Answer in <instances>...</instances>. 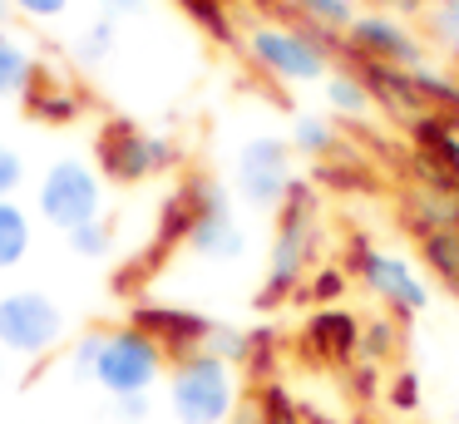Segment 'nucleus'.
I'll list each match as a JSON object with an SVG mask.
<instances>
[{"instance_id":"obj_1","label":"nucleus","mask_w":459,"mask_h":424,"mask_svg":"<svg viewBox=\"0 0 459 424\" xmlns=\"http://www.w3.org/2000/svg\"><path fill=\"white\" fill-rule=\"evenodd\" d=\"M321 203L316 187L307 177H291L287 197L277 207V237H272V262H267V281L257 291V311H277L281 301L301 291V276L311 272L321 247Z\"/></svg>"},{"instance_id":"obj_2","label":"nucleus","mask_w":459,"mask_h":424,"mask_svg":"<svg viewBox=\"0 0 459 424\" xmlns=\"http://www.w3.org/2000/svg\"><path fill=\"white\" fill-rule=\"evenodd\" d=\"M242 49L277 84H316V79L331 74V55H346V35H311L301 25L257 20L242 35Z\"/></svg>"},{"instance_id":"obj_3","label":"nucleus","mask_w":459,"mask_h":424,"mask_svg":"<svg viewBox=\"0 0 459 424\" xmlns=\"http://www.w3.org/2000/svg\"><path fill=\"white\" fill-rule=\"evenodd\" d=\"M242 404L238 370L208 350L169 360V410L178 424H228Z\"/></svg>"},{"instance_id":"obj_4","label":"nucleus","mask_w":459,"mask_h":424,"mask_svg":"<svg viewBox=\"0 0 459 424\" xmlns=\"http://www.w3.org/2000/svg\"><path fill=\"white\" fill-rule=\"evenodd\" d=\"M163 375H169V355H163V345L153 341V335H143L139 325H114V331H104L94 385H100L109 400L149 394Z\"/></svg>"},{"instance_id":"obj_5","label":"nucleus","mask_w":459,"mask_h":424,"mask_svg":"<svg viewBox=\"0 0 459 424\" xmlns=\"http://www.w3.org/2000/svg\"><path fill=\"white\" fill-rule=\"evenodd\" d=\"M40 217L60 232H74V227L104 217V177L100 168H90L84 158H55L40 173Z\"/></svg>"},{"instance_id":"obj_6","label":"nucleus","mask_w":459,"mask_h":424,"mask_svg":"<svg viewBox=\"0 0 459 424\" xmlns=\"http://www.w3.org/2000/svg\"><path fill=\"white\" fill-rule=\"evenodd\" d=\"M178 158L183 153L173 138L143 134L139 124H124V118L104 124L100 134V177H109V183H149V177L178 168Z\"/></svg>"},{"instance_id":"obj_7","label":"nucleus","mask_w":459,"mask_h":424,"mask_svg":"<svg viewBox=\"0 0 459 424\" xmlns=\"http://www.w3.org/2000/svg\"><path fill=\"white\" fill-rule=\"evenodd\" d=\"M60 341H65V311L55 296L35 291V286L0 296V350L35 360V355L55 350Z\"/></svg>"},{"instance_id":"obj_8","label":"nucleus","mask_w":459,"mask_h":424,"mask_svg":"<svg viewBox=\"0 0 459 424\" xmlns=\"http://www.w3.org/2000/svg\"><path fill=\"white\" fill-rule=\"evenodd\" d=\"M193 197V227H188V247L203 262H238L247 252V232H242L238 212H232L228 187H218L212 177H193L183 183Z\"/></svg>"},{"instance_id":"obj_9","label":"nucleus","mask_w":459,"mask_h":424,"mask_svg":"<svg viewBox=\"0 0 459 424\" xmlns=\"http://www.w3.org/2000/svg\"><path fill=\"white\" fill-rule=\"evenodd\" d=\"M232 183H238V197L257 212H277L281 197L291 187V143L287 138H247L238 153V168H232Z\"/></svg>"},{"instance_id":"obj_10","label":"nucleus","mask_w":459,"mask_h":424,"mask_svg":"<svg viewBox=\"0 0 459 424\" xmlns=\"http://www.w3.org/2000/svg\"><path fill=\"white\" fill-rule=\"evenodd\" d=\"M360 281L370 286V296H376L380 306H385V316H395L400 325L405 321H415L420 311L429 306V286H425V276L415 272V266L405 262V256H395V252H370L366 262H360Z\"/></svg>"},{"instance_id":"obj_11","label":"nucleus","mask_w":459,"mask_h":424,"mask_svg":"<svg viewBox=\"0 0 459 424\" xmlns=\"http://www.w3.org/2000/svg\"><path fill=\"white\" fill-rule=\"evenodd\" d=\"M346 45H351V55L376 59V65H395V69L425 65L420 35L400 15H390V10H366V15H356V25L346 30Z\"/></svg>"},{"instance_id":"obj_12","label":"nucleus","mask_w":459,"mask_h":424,"mask_svg":"<svg viewBox=\"0 0 459 424\" xmlns=\"http://www.w3.org/2000/svg\"><path fill=\"white\" fill-rule=\"evenodd\" d=\"M297 350H301V360H316V365H356L360 360V316L346 311V306L311 311L297 335Z\"/></svg>"},{"instance_id":"obj_13","label":"nucleus","mask_w":459,"mask_h":424,"mask_svg":"<svg viewBox=\"0 0 459 424\" xmlns=\"http://www.w3.org/2000/svg\"><path fill=\"white\" fill-rule=\"evenodd\" d=\"M129 325H139L143 335H153L169 360H183V355L203 350V345H208V331H212V321L203 311H188V306H159V301L134 306Z\"/></svg>"},{"instance_id":"obj_14","label":"nucleus","mask_w":459,"mask_h":424,"mask_svg":"<svg viewBox=\"0 0 459 424\" xmlns=\"http://www.w3.org/2000/svg\"><path fill=\"white\" fill-rule=\"evenodd\" d=\"M346 59H351V74H356L360 84H366L370 104H380L385 114L405 118V124H415L420 114H429V108L420 104V94H415V79H410V69L376 65V59H360V55H351V45H346Z\"/></svg>"},{"instance_id":"obj_15","label":"nucleus","mask_w":459,"mask_h":424,"mask_svg":"<svg viewBox=\"0 0 459 424\" xmlns=\"http://www.w3.org/2000/svg\"><path fill=\"white\" fill-rule=\"evenodd\" d=\"M35 79H40L35 55L0 25V99H25L35 89Z\"/></svg>"},{"instance_id":"obj_16","label":"nucleus","mask_w":459,"mask_h":424,"mask_svg":"<svg viewBox=\"0 0 459 424\" xmlns=\"http://www.w3.org/2000/svg\"><path fill=\"white\" fill-rule=\"evenodd\" d=\"M291 25L311 30V35H346L356 25V5L351 0H287Z\"/></svg>"},{"instance_id":"obj_17","label":"nucleus","mask_w":459,"mask_h":424,"mask_svg":"<svg viewBox=\"0 0 459 424\" xmlns=\"http://www.w3.org/2000/svg\"><path fill=\"white\" fill-rule=\"evenodd\" d=\"M410 138H415L420 148H425L429 158H435L445 173H455L459 177V128H455V118H445V114H420L415 124H410Z\"/></svg>"},{"instance_id":"obj_18","label":"nucleus","mask_w":459,"mask_h":424,"mask_svg":"<svg viewBox=\"0 0 459 424\" xmlns=\"http://www.w3.org/2000/svg\"><path fill=\"white\" fill-rule=\"evenodd\" d=\"M30 242H35V222L15 197L0 203V272H11L30 256Z\"/></svg>"},{"instance_id":"obj_19","label":"nucleus","mask_w":459,"mask_h":424,"mask_svg":"<svg viewBox=\"0 0 459 424\" xmlns=\"http://www.w3.org/2000/svg\"><path fill=\"white\" fill-rule=\"evenodd\" d=\"M420 262H425V272H435L439 286H449L459 296V232L455 227H439V232L420 237Z\"/></svg>"},{"instance_id":"obj_20","label":"nucleus","mask_w":459,"mask_h":424,"mask_svg":"<svg viewBox=\"0 0 459 424\" xmlns=\"http://www.w3.org/2000/svg\"><path fill=\"white\" fill-rule=\"evenodd\" d=\"M415 79V94L429 114H445V118H459V74L449 69H429V65H415L410 69Z\"/></svg>"},{"instance_id":"obj_21","label":"nucleus","mask_w":459,"mask_h":424,"mask_svg":"<svg viewBox=\"0 0 459 424\" xmlns=\"http://www.w3.org/2000/svg\"><path fill=\"white\" fill-rule=\"evenodd\" d=\"M25 104H30V114L45 118V124H70V118L84 114V99L74 94L70 84H50V79H35V89L25 94Z\"/></svg>"},{"instance_id":"obj_22","label":"nucleus","mask_w":459,"mask_h":424,"mask_svg":"<svg viewBox=\"0 0 459 424\" xmlns=\"http://www.w3.org/2000/svg\"><path fill=\"white\" fill-rule=\"evenodd\" d=\"M400 350H405V325L395 316H370V321H360V360L385 365Z\"/></svg>"},{"instance_id":"obj_23","label":"nucleus","mask_w":459,"mask_h":424,"mask_svg":"<svg viewBox=\"0 0 459 424\" xmlns=\"http://www.w3.org/2000/svg\"><path fill=\"white\" fill-rule=\"evenodd\" d=\"M287 143H291V153L316 158V163H321V158L336 153L341 138H336V124H331V118H321V114H297V118H291V138H287Z\"/></svg>"},{"instance_id":"obj_24","label":"nucleus","mask_w":459,"mask_h":424,"mask_svg":"<svg viewBox=\"0 0 459 424\" xmlns=\"http://www.w3.org/2000/svg\"><path fill=\"white\" fill-rule=\"evenodd\" d=\"M321 84H326V104L336 108V114H346V118H366L370 114V94L351 69H331Z\"/></svg>"},{"instance_id":"obj_25","label":"nucleus","mask_w":459,"mask_h":424,"mask_svg":"<svg viewBox=\"0 0 459 424\" xmlns=\"http://www.w3.org/2000/svg\"><path fill=\"white\" fill-rule=\"evenodd\" d=\"M114 45H119V20L100 15L74 35V59H80V65H104V59L114 55Z\"/></svg>"},{"instance_id":"obj_26","label":"nucleus","mask_w":459,"mask_h":424,"mask_svg":"<svg viewBox=\"0 0 459 424\" xmlns=\"http://www.w3.org/2000/svg\"><path fill=\"white\" fill-rule=\"evenodd\" d=\"M100 350H104V331H84L70 341L65 350V375L74 385H94V370H100Z\"/></svg>"},{"instance_id":"obj_27","label":"nucleus","mask_w":459,"mask_h":424,"mask_svg":"<svg viewBox=\"0 0 459 424\" xmlns=\"http://www.w3.org/2000/svg\"><path fill=\"white\" fill-rule=\"evenodd\" d=\"M208 355H218V360H228L232 370H242L252 355V331H242V325H228V321H212L208 331V345H203Z\"/></svg>"},{"instance_id":"obj_28","label":"nucleus","mask_w":459,"mask_h":424,"mask_svg":"<svg viewBox=\"0 0 459 424\" xmlns=\"http://www.w3.org/2000/svg\"><path fill=\"white\" fill-rule=\"evenodd\" d=\"M65 242H70V252L84 256V262H104V256L114 252V222L94 217V222H84V227H74V232H65Z\"/></svg>"},{"instance_id":"obj_29","label":"nucleus","mask_w":459,"mask_h":424,"mask_svg":"<svg viewBox=\"0 0 459 424\" xmlns=\"http://www.w3.org/2000/svg\"><path fill=\"white\" fill-rule=\"evenodd\" d=\"M188 227H193V197H188V187H178L159 212V252L173 242H188Z\"/></svg>"},{"instance_id":"obj_30","label":"nucleus","mask_w":459,"mask_h":424,"mask_svg":"<svg viewBox=\"0 0 459 424\" xmlns=\"http://www.w3.org/2000/svg\"><path fill=\"white\" fill-rule=\"evenodd\" d=\"M183 10H188L193 20H198L203 30H208L212 39H222V45H238V25H232L228 15V0H178Z\"/></svg>"},{"instance_id":"obj_31","label":"nucleus","mask_w":459,"mask_h":424,"mask_svg":"<svg viewBox=\"0 0 459 424\" xmlns=\"http://www.w3.org/2000/svg\"><path fill=\"white\" fill-rule=\"evenodd\" d=\"M385 400H390V410L415 414V410H420V400H425V380H420V370H400L395 380L385 385Z\"/></svg>"},{"instance_id":"obj_32","label":"nucleus","mask_w":459,"mask_h":424,"mask_svg":"<svg viewBox=\"0 0 459 424\" xmlns=\"http://www.w3.org/2000/svg\"><path fill=\"white\" fill-rule=\"evenodd\" d=\"M307 296L321 301V306H336L341 296H346V272H341V266H321V272L307 281Z\"/></svg>"},{"instance_id":"obj_33","label":"nucleus","mask_w":459,"mask_h":424,"mask_svg":"<svg viewBox=\"0 0 459 424\" xmlns=\"http://www.w3.org/2000/svg\"><path fill=\"white\" fill-rule=\"evenodd\" d=\"M316 183H326V187H370L376 177H370L366 168H351V163H331V158H321Z\"/></svg>"},{"instance_id":"obj_34","label":"nucleus","mask_w":459,"mask_h":424,"mask_svg":"<svg viewBox=\"0 0 459 424\" xmlns=\"http://www.w3.org/2000/svg\"><path fill=\"white\" fill-rule=\"evenodd\" d=\"M21 183H25V158H21V148L0 143V203L21 193Z\"/></svg>"},{"instance_id":"obj_35","label":"nucleus","mask_w":459,"mask_h":424,"mask_svg":"<svg viewBox=\"0 0 459 424\" xmlns=\"http://www.w3.org/2000/svg\"><path fill=\"white\" fill-rule=\"evenodd\" d=\"M429 30H435L439 45H449L459 55V0H439L435 15H429Z\"/></svg>"},{"instance_id":"obj_36","label":"nucleus","mask_w":459,"mask_h":424,"mask_svg":"<svg viewBox=\"0 0 459 424\" xmlns=\"http://www.w3.org/2000/svg\"><path fill=\"white\" fill-rule=\"evenodd\" d=\"M380 390H385V380H380V365H370V360H356L351 365V394L356 400H380Z\"/></svg>"},{"instance_id":"obj_37","label":"nucleus","mask_w":459,"mask_h":424,"mask_svg":"<svg viewBox=\"0 0 459 424\" xmlns=\"http://www.w3.org/2000/svg\"><path fill=\"white\" fill-rule=\"evenodd\" d=\"M109 410H114L119 424H143L153 414V400L149 394H124V400H109Z\"/></svg>"},{"instance_id":"obj_38","label":"nucleus","mask_w":459,"mask_h":424,"mask_svg":"<svg viewBox=\"0 0 459 424\" xmlns=\"http://www.w3.org/2000/svg\"><path fill=\"white\" fill-rule=\"evenodd\" d=\"M11 10H21L30 20H60L70 10V0H11Z\"/></svg>"},{"instance_id":"obj_39","label":"nucleus","mask_w":459,"mask_h":424,"mask_svg":"<svg viewBox=\"0 0 459 424\" xmlns=\"http://www.w3.org/2000/svg\"><path fill=\"white\" fill-rule=\"evenodd\" d=\"M228 424H272V420L262 414V404H257V400H242L238 410H232V420H228Z\"/></svg>"},{"instance_id":"obj_40","label":"nucleus","mask_w":459,"mask_h":424,"mask_svg":"<svg viewBox=\"0 0 459 424\" xmlns=\"http://www.w3.org/2000/svg\"><path fill=\"white\" fill-rule=\"evenodd\" d=\"M149 5V0H100V10L109 20H124V15H139V10Z\"/></svg>"},{"instance_id":"obj_41","label":"nucleus","mask_w":459,"mask_h":424,"mask_svg":"<svg viewBox=\"0 0 459 424\" xmlns=\"http://www.w3.org/2000/svg\"><path fill=\"white\" fill-rule=\"evenodd\" d=\"M385 5H390V15H395V10H405V15H420L429 0H385Z\"/></svg>"},{"instance_id":"obj_42","label":"nucleus","mask_w":459,"mask_h":424,"mask_svg":"<svg viewBox=\"0 0 459 424\" xmlns=\"http://www.w3.org/2000/svg\"><path fill=\"white\" fill-rule=\"evenodd\" d=\"M257 10H287V0H252Z\"/></svg>"},{"instance_id":"obj_43","label":"nucleus","mask_w":459,"mask_h":424,"mask_svg":"<svg viewBox=\"0 0 459 424\" xmlns=\"http://www.w3.org/2000/svg\"><path fill=\"white\" fill-rule=\"evenodd\" d=\"M5 15H11V0H0V25H5Z\"/></svg>"}]
</instances>
